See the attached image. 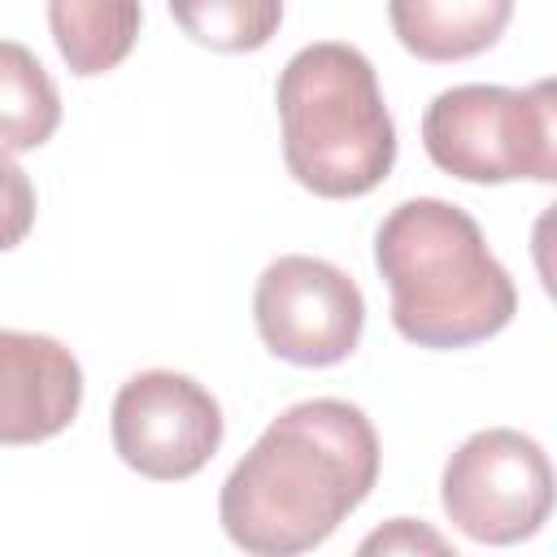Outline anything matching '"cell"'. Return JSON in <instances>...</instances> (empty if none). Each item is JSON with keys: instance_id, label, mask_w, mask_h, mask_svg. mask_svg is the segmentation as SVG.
I'll list each match as a JSON object with an SVG mask.
<instances>
[{"instance_id": "5b68a950", "label": "cell", "mask_w": 557, "mask_h": 557, "mask_svg": "<svg viewBox=\"0 0 557 557\" xmlns=\"http://www.w3.org/2000/svg\"><path fill=\"white\" fill-rule=\"evenodd\" d=\"M440 496L448 522L474 544H518L553 513V466L531 435L487 426L448 457Z\"/></svg>"}, {"instance_id": "ba28073f", "label": "cell", "mask_w": 557, "mask_h": 557, "mask_svg": "<svg viewBox=\"0 0 557 557\" xmlns=\"http://www.w3.org/2000/svg\"><path fill=\"white\" fill-rule=\"evenodd\" d=\"M78 357L52 335L0 326V444H44L78 418Z\"/></svg>"}, {"instance_id": "7c38bea8", "label": "cell", "mask_w": 557, "mask_h": 557, "mask_svg": "<svg viewBox=\"0 0 557 557\" xmlns=\"http://www.w3.org/2000/svg\"><path fill=\"white\" fill-rule=\"evenodd\" d=\"M187 39L213 52H257L283 22V0H170Z\"/></svg>"}, {"instance_id": "7a4b0ae2", "label": "cell", "mask_w": 557, "mask_h": 557, "mask_svg": "<svg viewBox=\"0 0 557 557\" xmlns=\"http://www.w3.org/2000/svg\"><path fill=\"white\" fill-rule=\"evenodd\" d=\"M374 265L392 292V326L418 348L483 344L518 313V287L487 252L479 222L435 196L405 200L383 218Z\"/></svg>"}, {"instance_id": "6da1fadb", "label": "cell", "mask_w": 557, "mask_h": 557, "mask_svg": "<svg viewBox=\"0 0 557 557\" xmlns=\"http://www.w3.org/2000/svg\"><path fill=\"white\" fill-rule=\"evenodd\" d=\"M379 435L370 418L335 396L283 409L222 483L218 518L252 557L309 553L370 496Z\"/></svg>"}, {"instance_id": "4fadbf2b", "label": "cell", "mask_w": 557, "mask_h": 557, "mask_svg": "<svg viewBox=\"0 0 557 557\" xmlns=\"http://www.w3.org/2000/svg\"><path fill=\"white\" fill-rule=\"evenodd\" d=\"M35 226V187L22 165L0 152V252L17 248Z\"/></svg>"}, {"instance_id": "277c9868", "label": "cell", "mask_w": 557, "mask_h": 557, "mask_svg": "<svg viewBox=\"0 0 557 557\" xmlns=\"http://www.w3.org/2000/svg\"><path fill=\"white\" fill-rule=\"evenodd\" d=\"M426 157L461 183L557 178V104L553 83L496 87L461 83L440 91L422 113Z\"/></svg>"}, {"instance_id": "30bf717a", "label": "cell", "mask_w": 557, "mask_h": 557, "mask_svg": "<svg viewBox=\"0 0 557 557\" xmlns=\"http://www.w3.org/2000/svg\"><path fill=\"white\" fill-rule=\"evenodd\" d=\"M48 30L70 74H109L139 39V0H48Z\"/></svg>"}, {"instance_id": "9c48e42d", "label": "cell", "mask_w": 557, "mask_h": 557, "mask_svg": "<svg viewBox=\"0 0 557 557\" xmlns=\"http://www.w3.org/2000/svg\"><path fill=\"white\" fill-rule=\"evenodd\" d=\"M387 17L405 52L448 65L487 52L505 35L513 0H387Z\"/></svg>"}, {"instance_id": "52a82bcc", "label": "cell", "mask_w": 557, "mask_h": 557, "mask_svg": "<svg viewBox=\"0 0 557 557\" xmlns=\"http://www.w3.org/2000/svg\"><path fill=\"white\" fill-rule=\"evenodd\" d=\"M109 435L135 474L178 483L213 461L222 444V409L196 379L174 370H144L117 387Z\"/></svg>"}, {"instance_id": "8fae6325", "label": "cell", "mask_w": 557, "mask_h": 557, "mask_svg": "<svg viewBox=\"0 0 557 557\" xmlns=\"http://www.w3.org/2000/svg\"><path fill=\"white\" fill-rule=\"evenodd\" d=\"M61 126V91L39 57L17 44L0 39V152H30L48 144Z\"/></svg>"}, {"instance_id": "3957f363", "label": "cell", "mask_w": 557, "mask_h": 557, "mask_svg": "<svg viewBox=\"0 0 557 557\" xmlns=\"http://www.w3.org/2000/svg\"><path fill=\"white\" fill-rule=\"evenodd\" d=\"M283 161L322 200L374 191L396 165V126L366 52L339 39L300 48L278 74Z\"/></svg>"}, {"instance_id": "8992f818", "label": "cell", "mask_w": 557, "mask_h": 557, "mask_svg": "<svg viewBox=\"0 0 557 557\" xmlns=\"http://www.w3.org/2000/svg\"><path fill=\"white\" fill-rule=\"evenodd\" d=\"M261 344L305 370L339 366L366 331V296L339 265L305 252L270 261L252 292Z\"/></svg>"}, {"instance_id": "5bb4252c", "label": "cell", "mask_w": 557, "mask_h": 557, "mask_svg": "<svg viewBox=\"0 0 557 557\" xmlns=\"http://www.w3.org/2000/svg\"><path fill=\"white\" fill-rule=\"evenodd\" d=\"M374 548H383V553H396V548H431V553H448V540L435 535V531H426V527H418V522H409V518H396L387 531H374L370 540H361V553H374Z\"/></svg>"}]
</instances>
